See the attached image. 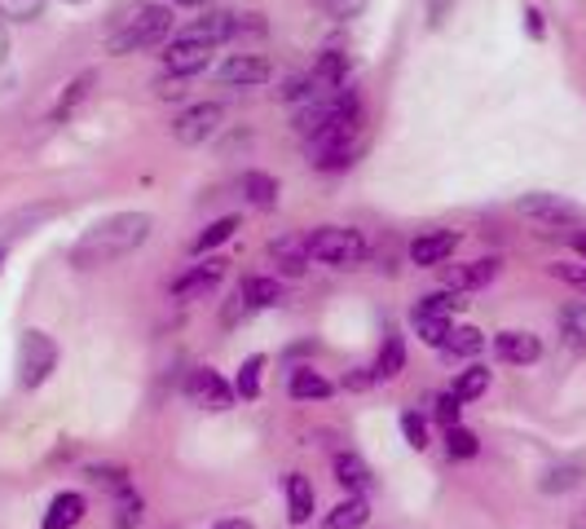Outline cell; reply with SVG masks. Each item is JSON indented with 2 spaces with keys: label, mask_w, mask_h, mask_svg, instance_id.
I'll return each mask as SVG.
<instances>
[{
  "label": "cell",
  "mask_w": 586,
  "mask_h": 529,
  "mask_svg": "<svg viewBox=\"0 0 586 529\" xmlns=\"http://www.w3.org/2000/svg\"><path fill=\"white\" fill-rule=\"evenodd\" d=\"M573 251H577V256H586V234H573Z\"/></svg>",
  "instance_id": "c3c4849f"
},
{
  "label": "cell",
  "mask_w": 586,
  "mask_h": 529,
  "mask_svg": "<svg viewBox=\"0 0 586 529\" xmlns=\"http://www.w3.org/2000/svg\"><path fill=\"white\" fill-rule=\"evenodd\" d=\"M181 93H185V89H181V80H177V76L159 85V98H181Z\"/></svg>",
  "instance_id": "7bdbcfd3"
},
{
  "label": "cell",
  "mask_w": 586,
  "mask_h": 529,
  "mask_svg": "<svg viewBox=\"0 0 586 529\" xmlns=\"http://www.w3.org/2000/svg\"><path fill=\"white\" fill-rule=\"evenodd\" d=\"M150 212H115L106 221H98L93 229H84V238L71 247V260L76 264H106V260H120L128 251H137L146 238H150Z\"/></svg>",
  "instance_id": "6da1fadb"
},
{
  "label": "cell",
  "mask_w": 586,
  "mask_h": 529,
  "mask_svg": "<svg viewBox=\"0 0 586 529\" xmlns=\"http://www.w3.org/2000/svg\"><path fill=\"white\" fill-rule=\"evenodd\" d=\"M291 397L296 402H327L331 397V380L318 375L314 367H296L291 371Z\"/></svg>",
  "instance_id": "603a6c76"
},
{
  "label": "cell",
  "mask_w": 586,
  "mask_h": 529,
  "mask_svg": "<svg viewBox=\"0 0 586 529\" xmlns=\"http://www.w3.org/2000/svg\"><path fill=\"white\" fill-rule=\"evenodd\" d=\"M327 93H340L345 89V80H349V54H340V49H327L318 63H314V71H309Z\"/></svg>",
  "instance_id": "7402d4cb"
},
{
  "label": "cell",
  "mask_w": 586,
  "mask_h": 529,
  "mask_svg": "<svg viewBox=\"0 0 586 529\" xmlns=\"http://www.w3.org/2000/svg\"><path fill=\"white\" fill-rule=\"evenodd\" d=\"M185 397H190L194 406H207V410H229V406H234V389H229L212 367L190 371V380H185Z\"/></svg>",
  "instance_id": "9c48e42d"
},
{
  "label": "cell",
  "mask_w": 586,
  "mask_h": 529,
  "mask_svg": "<svg viewBox=\"0 0 586 529\" xmlns=\"http://www.w3.org/2000/svg\"><path fill=\"white\" fill-rule=\"evenodd\" d=\"M367 520H371V503H367L362 494H349L345 503H336V507L323 516L318 529H362Z\"/></svg>",
  "instance_id": "d6986e66"
},
{
  "label": "cell",
  "mask_w": 586,
  "mask_h": 529,
  "mask_svg": "<svg viewBox=\"0 0 586 529\" xmlns=\"http://www.w3.org/2000/svg\"><path fill=\"white\" fill-rule=\"evenodd\" d=\"M551 274L577 292H586V264H551Z\"/></svg>",
  "instance_id": "ab89813d"
},
{
  "label": "cell",
  "mask_w": 586,
  "mask_h": 529,
  "mask_svg": "<svg viewBox=\"0 0 586 529\" xmlns=\"http://www.w3.org/2000/svg\"><path fill=\"white\" fill-rule=\"evenodd\" d=\"M234 36V14H207V19H199V23H190L185 32H181V41H199V45H221V41H229Z\"/></svg>",
  "instance_id": "ffe728a7"
},
{
  "label": "cell",
  "mask_w": 586,
  "mask_h": 529,
  "mask_svg": "<svg viewBox=\"0 0 586 529\" xmlns=\"http://www.w3.org/2000/svg\"><path fill=\"white\" fill-rule=\"evenodd\" d=\"M446 454H450V459H476V454H481L476 432H472V428H463V424H459V428H450V432H446Z\"/></svg>",
  "instance_id": "836d02e7"
},
{
  "label": "cell",
  "mask_w": 586,
  "mask_h": 529,
  "mask_svg": "<svg viewBox=\"0 0 586 529\" xmlns=\"http://www.w3.org/2000/svg\"><path fill=\"white\" fill-rule=\"evenodd\" d=\"M441 274H446V292H472V288L494 283L498 260L485 256V260H467V264H441Z\"/></svg>",
  "instance_id": "4fadbf2b"
},
{
  "label": "cell",
  "mask_w": 586,
  "mask_h": 529,
  "mask_svg": "<svg viewBox=\"0 0 586 529\" xmlns=\"http://www.w3.org/2000/svg\"><path fill=\"white\" fill-rule=\"evenodd\" d=\"M525 32H529L533 41H542V36H546V23H542V10L525 5Z\"/></svg>",
  "instance_id": "60d3db41"
},
{
  "label": "cell",
  "mask_w": 586,
  "mask_h": 529,
  "mask_svg": "<svg viewBox=\"0 0 586 529\" xmlns=\"http://www.w3.org/2000/svg\"><path fill=\"white\" fill-rule=\"evenodd\" d=\"M260 371H264V358L260 353H251L243 367H238V380H234V393L243 397V402H256L260 397Z\"/></svg>",
  "instance_id": "d6a6232c"
},
{
  "label": "cell",
  "mask_w": 586,
  "mask_h": 529,
  "mask_svg": "<svg viewBox=\"0 0 586 529\" xmlns=\"http://www.w3.org/2000/svg\"><path fill=\"white\" fill-rule=\"evenodd\" d=\"M221 279H225V260H221V256H207V260H199L194 270H185V274L172 283V296H177V301L207 296V292H212Z\"/></svg>",
  "instance_id": "8fae6325"
},
{
  "label": "cell",
  "mask_w": 586,
  "mask_h": 529,
  "mask_svg": "<svg viewBox=\"0 0 586 529\" xmlns=\"http://www.w3.org/2000/svg\"><path fill=\"white\" fill-rule=\"evenodd\" d=\"M243 194H247V203L260 207V212L278 207V181H273L269 172H243Z\"/></svg>",
  "instance_id": "4316f807"
},
{
  "label": "cell",
  "mask_w": 586,
  "mask_h": 529,
  "mask_svg": "<svg viewBox=\"0 0 586 529\" xmlns=\"http://www.w3.org/2000/svg\"><path fill=\"white\" fill-rule=\"evenodd\" d=\"M402 367H406V340H402L397 327H388L384 331V345H380V358H375L371 371H375V380H397Z\"/></svg>",
  "instance_id": "44dd1931"
},
{
  "label": "cell",
  "mask_w": 586,
  "mask_h": 529,
  "mask_svg": "<svg viewBox=\"0 0 586 529\" xmlns=\"http://www.w3.org/2000/svg\"><path fill=\"white\" fill-rule=\"evenodd\" d=\"M336 481H340L349 494L371 489V468H367V459H362V454H353V450L336 454Z\"/></svg>",
  "instance_id": "484cf974"
},
{
  "label": "cell",
  "mask_w": 586,
  "mask_h": 529,
  "mask_svg": "<svg viewBox=\"0 0 586 529\" xmlns=\"http://www.w3.org/2000/svg\"><path fill=\"white\" fill-rule=\"evenodd\" d=\"M450 5H454V0H432V10H428V14H432V27H441V19H446Z\"/></svg>",
  "instance_id": "b9f144b4"
},
{
  "label": "cell",
  "mask_w": 586,
  "mask_h": 529,
  "mask_svg": "<svg viewBox=\"0 0 586 529\" xmlns=\"http://www.w3.org/2000/svg\"><path fill=\"white\" fill-rule=\"evenodd\" d=\"M358 137H362V124H358V120H345V124H331V128L305 137L309 164L323 168V172L349 168V164H353V150H358Z\"/></svg>",
  "instance_id": "277c9868"
},
{
  "label": "cell",
  "mask_w": 586,
  "mask_h": 529,
  "mask_svg": "<svg viewBox=\"0 0 586 529\" xmlns=\"http://www.w3.org/2000/svg\"><path fill=\"white\" fill-rule=\"evenodd\" d=\"M93 80H98V76H93V71H84L80 80H71V85H67V93H63V98H58V106H54V124H63V120H71V115H76V106L89 98Z\"/></svg>",
  "instance_id": "83f0119b"
},
{
  "label": "cell",
  "mask_w": 586,
  "mask_h": 529,
  "mask_svg": "<svg viewBox=\"0 0 586 529\" xmlns=\"http://www.w3.org/2000/svg\"><path fill=\"white\" fill-rule=\"evenodd\" d=\"M485 389H489V371H485V367H467V371H459V380H454L450 393H454V402L467 406V402H476Z\"/></svg>",
  "instance_id": "f1b7e54d"
},
{
  "label": "cell",
  "mask_w": 586,
  "mask_h": 529,
  "mask_svg": "<svg viewBox=\"0 0 586 529\" xmlns=\"http://www.w3.org/2000/svg\"><path fill=\"white\" fill-rule=\"evenodd\" d=\"M221 120H225L221 102H199V106H190V111L172 124V137H177L181 146H203V142L221 128Z\"/></svg>",
  "instance_id": "ba28073f"
},
{
  "label": "cell",
  "mask_w": 586,
  "mask_h": 529,
  "mask_svg": "<svg viewBox=\"0 0 586 529\" xmlns=\"http://www.w3.org/2000/svg\"><path fill=\"white\" fill-rule=\"evenodd\" d=\"M309 256L336 264V270H353V264L367 260V238L353 225H323L309 234Z\"/></svg>",
  "instance_id": "3957f363"
},
{
  "label": "cell",
  "mask_w": 586,
  "mask_h": 529,
  "mask_svg": "<svg viewBox=\"0 0 586 529\" xmlns=\"http://www.w3.org/2000/svg\"><path fill=\"white\" fill-rule=\"evenodd\" d=\"M221 80H225L229 89H256V85L269 80V63L256 58V54H234V58L221 67Z\"/></svg>",
  "instance_id": "2e32d148"
},
{
  "label": "cell",
  "mask_w": 586,
  "mask_h": 529,
  "mask_svg": "<svg viewBox=\"0 0 586 529\" xmlns=\"http://www.w3.org/2000/svg\"><path fill=\"white\" fill-rule=\"evenodd\" d=\"M516 212H520L525 221H538V225H577V216H582L577 203H568V199H560V194H546V190L516 199Z\"/></svg>",
  "instance_id": "52a82bcc"
},
{
  "label": "cell",
  "mask_w": 586,
  "mask_h": 529,
  "mask_svg": "<svg viewBox=\"0 0 586 529\" xmlns=\"http://www.w3.org/2000/svg\"><path fill=\"white\" fill-rule=\"evenodd\" d=\"M314 503H318L314 481L305 472H291L286 476V516H291V525H309L314 520Z\"/></svg>",
  "instance_id": "e0dca14e"
},
{
  "label": "cell",
  "mask_w": 586,
  "mask_h": 529,
  "mask_svg": "<svg viewBox=\"0 0 586 529\" xmlns=\"http://www.w3.org/2000/svg\"><path fill=\"white\" fill-rule=\"evenodd\" d=\"M481 349H485V336H481L476 327H454L441 353H450V358H476Z\"/></svg>",
  "instance_id": "1f68e13d"
},
{
  "label": "cell",
  "mask_w": 586,
  "mask_h": 529,
  "mask_svg": "<svg viewBox=\"0 0 586 529\" xmlns=\"http://www.w3.org/2000/svg\"><path fill=\"white\" fill-rule=\"evenodd\" d=\"M410 327H415V336H419L424 345H432V349H446V340H450V331H454V318H441V314L415 309V314H410Z\"/></svg>",
  "instance_id": "d4e9b609"
},
{
  "label": "cell",
  "mask_w": 586,
  "mask_h": 529,
  "mask_svg": "<svg viewBox=\"0 0 586 529\" xmlns=\"http://www.w3.org/2000/svg\"><path fill=\"white\" fill-rule=\"evenodd\" d=\"M459 247V234L454 229H432V234H419L410 243V260L419 264V270H432V264H446Z\"/></svg>",
  "instance_id": "9a60e30c"
},
{
  "label": "cell",
  "mask_w": 586,
  "mask_h": 529,
  "mask_svg": "<svg viewBox=\"0 0 586 529\" xmlns=\"http://www.w3.org/2000/svg\"><path fill=\"white\" fill-rule=\"evenodd\" d=\"M582 481V468L577 463H560V468H551L546 476H542V489L546 494H564V489H573Z\"/></svg>",
  "instance_id": "8d00e7d4"
},
{
  "label": "cell",
  "mask_w": 586,
  "mask_h": 529,
  "mask_svg": "<svg viewBox=\"0 0 586 529\" xmlns=\"http://www.w3.org/2000/svg\"><path fill=\"white\" fill-rule=\"evenodd\" d=\"M168 32H172V10H168V5H142L137 14H128V19L111 32L106 49H111L115 58H124V54H137V49H150V45L168 41Z\"/></svg>",
  "instance_id": "7a4b0ae2"
},
{
  "label": "cell",
  "mask_w": 586,
  "mask_h": 529,
  "mask_svg": "<svg viewBox=\"0 0 586 529\" xmlns=\"http://www.w3.org/2000/svg\"><path fill=\"white\" fill-rule=\"evenodd\" d=\"M345 120H358V98L349 89L327 93V98H314L309 106H296V128L305 137H314V133H323L331 124H345Z\"/></svg>",
  "instance_id": "5b68a950"
},
{
  "label": "cell",
  "mask_w": 586,
  "mask_h": 529,
  "mask_svg": "<svg viewBox=\"0 0 586 529\" xmlns=\"http://www.w3.org/2000/svg\"><path fill=\"white\" fill-rule=\"evenodd\" d=\"M402 437H406L410 450H424V446H428V424H424L415 410H406V415H402Z\"/></svg>",
  "instance_id": "f35d334b"
},
{
  "label": "cell",
  "mask_w": 586,
  "mask_h": 529,
  "mask_svg": "<svg viewBox=\"0 0 586 529\" xmlns=\"http://www.w3.org/2000/svg\"><path fill=\"white\" fill-rule=\"evenodd\" d=\"M432 415H437V424L450 432V428H459V415H463V402H454V393H441L437 402H432Z\"/></svg>",
  "instance_id": "74e56055"
},
{
  "label": "cell",
  "mask_w": 586,
  "mask_h": 529,
  "mask_svg": "<svg viewBox=\"0 0 586 529\" xmlns=\"http://www.w3.org/2000/svg\"><path fill=\"white\" fill-rule=\"evenodd\" d=\"M494 353L507 362V367H533L542 358V340L533 331H498L494 336Z\"/></svg>",
  "instance_id": "5bb4252c"
},
{
  "label": "cell",
  "mask_w": 586,
  "mask_h": 529,
  "mask_svg": "<svg viewBox=\"0 0 586 529\" xmlns=\"http://www.w3.org/2000/svg\"><path fill=\"white\" fill-rule=\"evenodd\" d=\"M238 296H243L251 309H269V305H278V301H282V283H278V279H269V274H251V279H243V283H238Z\"/></svg>",
  "instance_id": "cb8c5ba5"
},
{
  "label": "cell",
  "mask_w": 586,
  "mask_h": 529,
  "mask_svg": "<svg viewBox=\"0 0 586 529\" xmlns=\"http://www.w3.org/2000/svg\"><path fill=\"white\" fill-rule=\"evenodd\" d=\"M234 229H238V216H221V221H212V225H207V229L190 243V251H194V256H207V251H212V247H221Z\"/></svg>",
  "instance_id": "4dcf8cb0"
},
{
  "label": "cell",
  "mask_w": 586,
  "mask_h": 529,
  "mask_svg": "<svg viewBox=\"0 0 586 529\" xmlns=\"http://www.w3.org/2000/svg\"><path fill=\"white\" fill-rule=\"evenodd\" d=\"M371 380H375V371H358V375H349V380H345V389H367Z\"/></svg>",
  "instance_id": "ee69618b"
},
{
  "label": "cell",
  "mask_w": 586,
  "mask_h": 529,
  "mask_svg": "<svg viewBox=\"0 0 586 529\" xmlns=\"http://www.w3.org/2000/svg\"><path fill=\"white\" fill-rule=\"evenodd\" d=\"M467 301L459 296V292H432V296H424L415 309H428V314H441V318H454L459 309H463Z\"/></svg>",
  "instance_id": "d590c367"
},
{
  "label": "cell",
  "mask_w": 586,
  "mask_h": 529,
  "mask_svg": "<svg viewBox=\"0 0 586 529\" xmlns=\"http://www.w3.org/2000/svg\"><path fill=\"white\" fill-rule=\"evenodd\" d=\"M5 54H10V36H5V23H0V63H5Z\"/></svg>",
  "instance_id": "7dc6e473"
},
{
  "label": "cell",
  "mask_w": 586,
  "mask_h": 529,
  "mask_svg": "<svg viewBox=\"0 0 586 529\" xmlns=\"http://www.w3.org/2000/svg\"><path fill=\"white\" fill-rule=\"evenodd\" d=\"M560 331H564V340L573 349H586V305L582 301H573V305L560 309Z\"/></svg>",
  "instance_id": "f546056e"
},
{
  "label": "cell",
  "mask_w": 586,
  "mask_h": 529,
  "mask_svg": "<svg viewBox=\"0 0 586 529\" xmlns=\"http://www.w3.org/2000/svg\"><path fill=\"white\" fill-rule=\"evenodd\" d=\"M84 511H89V503H84V494H76V489H67V494H58V498L49 503V511H45V520H41V529H76V525L84 520Z\"/></svg>",
  "instance_id": "ac0fdd59"
},
{
  "label": "cell",
  "mask_w": 586,
  "mask_h": 529,
  "mask_svg": "<svg viewBox=\"0 0 586 529\" xmlns=\"http://www.w3.org/2000/svg\"><path fill=\"white\" fill-rule=\"evenodd\" d=\"M58 367V345L45 331H27L19 340V384L23 389H41Z\"/></svg>",
  "instance_id": "8992f818"
},
{
  "label": "cell",
  "mask_w": 586,
  "mask_h": 529,
  "mask_svg": "<svg viewBox=\"0 0 586 529\" xmlns=\"http://www.w3.org/2000/svg\"><path fill=\"white\" fill-rule=\"evenodd\" d=\"M269 256H273V264H278L282 279H301L305 264L314 260V256H309V234H282V238H273V243H269Z\"/></svg>",
  "instance_id": "30bf717a"
},
{
  "label": "cell",
  "mask_w": 586,
  "mask_h": 529,
  "mask_svg": "<svg viewBox=\"0 0 586 529\" xmlns=\"http://www.w3.org/2000/svg\"><path fill=\"white\" fill-rule=\"evenodd\" d=\"M207 63H212V45L181 41V36H172V45H168V54H164V67H168V76H177V80H185V76H199Z\"/></svg>",
  "instance_id": "7c38bea8"
},
{
  "label": "cell",
  "mask_w": 586,
  "mask_h": 529,
  "mask_svg": "<svg viewBox=\"0 0 586 529\" xmlns=\"http://www.w3.org/2000/svg\"><path fill=\"white\" fill-rule=\"evenodd\" d=\"M45 14V0H0V19L10 23H32Z\"/></svg>",
  "instance_id": "e575fe53"
},
{
  "label": "cell",
  "mask_w": 586,
  "mask_h": 529,
  "mask_svg": "<svg viewBox=\"0 0 586 529\" xmlns=\"http://www.w3.org/2000/svg\"><path fill=\"white\" fill-rule=\"evenodd\" d=\"M67 5H84V0H67Z\"/></svg>",
  "instance_id": "681fc988"
},
{
  "label": "cell",
  "mask_w": 586,
  "mask_h": 529,
  "mask_svg": "<svg viewBox=\"0 0 586 529\" xmlns=\"http://www.w3.org/2000/svg\"><path fill=\"white\" fill-rule=\"evenodd\" d=\"M172 5H185V10H203V5H212V0H172Z\"/></svg>",
  "instance_id": "bcb514c9"
},
{
  "label": "cell",
  "mask_w": 586,
  "mask_h": 529,
  "mask_svg": "<svg viewBox=\"0 0 586 529\" xmlns=\"http://www.w3.org/2000/svg\"><path fill=\"white\" fill-rule=\"evenodd\" d=\"M212 529H251V520H243V516H225V520H216Z\"/></svg>",
  "instance_id": "f6af8a7d"
}]
</instances>
